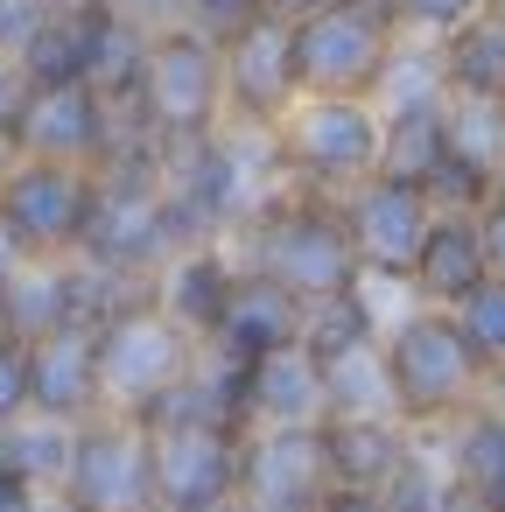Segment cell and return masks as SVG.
Masks as SVG:
<instances>
[{
	"instance_id": "6da1fadb",
	"label": "cell",
	"mask_w": 505,
	"mask_h": 512,
	"mask_svg": "<svg viewBox=\"0 0 505 512\" xmlns=\"http://www.w3.org/2000/svg\"><path fill=\"white\" fill-rule=\"evenodd\" d=\"M183 218L169 204V183H162V141L155 148H127L99 169V204H92V225H85V260L134 281V288H155V274L183 253Z\"/></svg>"
},
{
	"instance_id": "7a4b0ae2",
	"label": "cell",
	"mask_w": 505,
	"mask_h": 512,
	"mask_svg": "<svg viewBox=\"0 0 505 512\" xmlns=\"http://www.w3.org/2000/svg\"><path fill=\"white\" fill-rule=\"evenodd\" d=\"M239 260L288 281L302 302H323V295H344L365 281V260H358V239L344 225V197H323V190H288L274 197L239 239Z\"/></svg>"
},
{
	"instance_id": "3957f363",
	"label": "cell",
	"mask_w": 505,
	"mask_h": 512,
	"mask_svg": "<svg viewBox=\"0 0 505 512\" xmlns=\"http://www.w3.org/2000/svg\"><path fill=\"white\" fill-rule=\"evenodd\" d=\"M99 365H106V414L155 421L190 393L204 344L155 302V288H141L99 323Z\"/></svg>"
},
{
	"instance_id": "277c9868",
	"label": "cell",
	"mask_w": 505,
	"mask_h": 512,
	"mask_svg": "<svg viewBox=\"0 0 505 512\" xmlns=\"http://www.w3.org/2000/svg\"><path fill=\"white\" fill-rule=\"evenodd\" d=\"M386 372L407 428H449L456 414L491 400V365L463 337L456 309H435V302H414L386 330Z\"/></svg>"
},
{
	"instance_id": "5b68a950",
	"label": "cell",
	"mask_w": 505,
	"mask_h": 512,
	"mask_svg": "<svg viewBox=\"0 0 505 512\" xmlns=\"http://www.w3.org/2000/svg\"><path fill=\"white\" fill-rule=\"evenodd\" d=\"M92 204H99V169L85 162H36V155L0 162V246L22 267L78 260Z\"/></svg>"
},
{
	"instance_id": "8992f818",
	"label": "cell",
	"mask_w": 505,
	"mask_h": 512,
	"mask_svg": "<svg viewBox=\"0 0 505 512\" xmlns=\"http://www.w3.org/2000/svg\"><path fill=\"white\" fill-rule=\"evenodd\" d=\"M141 120L162 148L176 141H204L232 120V99H225V43L190 29V22H169L155 29V50H148V71H141Z\"/></svg>"
},
{
	"instance_id": "52a82bcc",
	"label": "cell",
	"mask_w": 505,
	"mask_h": 512,
	"mask_svg": "<svg viewBox=\"0 0 505 512\" xmlns=\"http://www.w3.org/2000/svg\"><path fill=\"white\" fill-rule=\"evenodd\" d=\"M281 155H288V176L302 190L344 197V190L379 176V162H386V113H379V99L302 92L295 113L281 120Z\"/></svg>"
},
{
	"instance_id": "ba28073f",
	"label": "cell",
	"mask_w": 505,
	"mask_h": 512,
	"mask_svg": "<svg viewBox=\"0 0 505 512\" xmlns=\"http://www.w3.org/2000/svg\"><path fill=\"white\" fill-rule=\"evenodd\" d=\"M148 449H155V505L162 512H232L239 505V477H246L239 421L169 407L162 421H148Z\"/></svg>"
},
{
	"instance_id": "9c48e42d",
	"label": "cell",
	"mask_w": 505,
	"mask_h": 512,
	"mask_svg": "<svg viewBox=\"0 0 505 512\" xmlns=\"http://www.w3.org/2000/svg\"><path fill=\"white\" fill-rule=\"evenodd\" d=\"M400 50V22L365 8V0H344V8H323L309 22H295V71L302 92H337V99H372L386 64Z\"/></svg>"
},
{
	"instance_id": "30bf717a",
	"label": "cell",
	"mask_w": 505,
	"mask_h": 512,
	"mask_svg": "<svg viewBox=\"0 0 505 512\" xmlns=\"http://www.w3.org/2000/svg\"><path fill=\"white\" fill-rule=\"evenodd\" d=\"M64 505L78 512H162L155 505V449L148 421L134 414H92L78 428V456L57 484Z\"/></svg>"
},
{
	"instance_id": "8fae6325",
	"label": "cell",
	"mask_w": 505,
	"mask_h": 512,
	"mask_svg": "<svg viewBox=\"0 0 505 512\" xmlns=\"http://www.w3.org/2000/svg\"><path fill=\"white\" fill-rule=\"evenodd\" d=\"M435 218H442V204H435L421 183H400V176H372V183L344 190V225H351V239H358L365 274L414 281V260H421Z\"/></svg>"
},
{
	"instance_id": "7c38bea8",
	"label": "cell",
	"mask_w": 505,
	"mask_h": 512,
	"mask_svg": "<svg viewBox=\"0 0 505 512\" xmlns=\"http://www.w3.org/2000/svg\"><path fill=\"white\" fill-rule=\"evenodd\" d=\"M337 491L323 421L309 428H253L246 435V477H239V512H316Z\"/></svg>"
},
{
	"instance_id": "4fadbf2b",
	"label": "cell",
	"mask_w": 505,
	"mask_h": 512,
	"mask_svg": "<svg viewBox=\"0 0 505 512\" xmlns=\"http://www.w3.org/2000/svg\"><path fill=\"white\" fill-rule=\"evenodd\" d=\"M225 99H232V120H246V127H281L295 113V99H302L295 22L253 15L246 29L225 36Z\"/></svg>"
},
{
	"instance_id": "5bb4252c",
	"label": "cell",
	"mask_w": 505,
	"mask_h": 512,
	"mask_svg": "<svg viewBox=\"0 0 505 512\" xmlns=\"http://www.w3.org/2000/svg\"><path fill=\"white\" fill-rule=\"evenodd\" d=\"M239 421H246V435L253 428H309V421H330L323 358H309L302 344L267 351V358H246L239 365Z\"/></svg>"
},
{
	"instance_id": "9a60e30c",
	"label": "cell",
	"mask_w": 505,
	"mask_h": 512,
	"mask_svg": "<svg viewBox=\"0 0 505 512\" xmlns=\"http://www.w3.org/2000/svg\"><path fill=\"white\" fill-rule=\"evenodd\" d=\"M36 344V414L50 421H92L106 414V365H99V323H57Z\"/></svg>"
},
{
	"instance_id": "2e32d148",
	"label": "cell",
	"mask_w": 505,
	"mask_h": 512,
	"mask_svg": "<svg viewBox=\"0 0 505 512\" xmlns=\"http://www.w3.org/2000/svg\"><path fill=\"white\" fill-rule=\"evenodd\" d=\"M302 316H309V302L288 281H274V274L239 260V281H232V302H225V323H218L211 351H225V358L288 351V344H302Z\"/></svg>"
},
{
	"instance_id": "e0dca14e",
	"label": "cell",
	"mask_w": 505,
	"mask_h": 512,
	"mask_svg": "<svg viewBox=\"0 0 505 512\" xmlns=\"http://www.w3.org/2000/svg\"><path fill=\"white\" fill-rule=\"evenodd\" d=\"M232 281H239V246H232V239L183 246V253L155 274V302H162V309H169L197 344H211V337H218V323H225Z\"/></svg>"
},
{
	"instance_id": "ac0fdd59",
	"label": "cell",
	"mask_w": 505,
	"mask_h": 512,
	"mask_svg": "<svg viewBox=\"0 0 505 512\" xmlns=\"http://www.w3.org/2000/svg\"><path fill=\"white\" fill-rule=\"evenodd\" d=\"M323 449H330V477L351 491H386L407 456H414V428L400 414H330L323 421Z\"/></svg>"
},
{
	"instance_id": "d6986e66",
	"label": "cell",
	"mask_w": 505,
	"mask_h": 512,
	"mask_svg": "<svg viewBox=\"0 0 505 512\" xmlns=\"http://www.w3.org/2000/svg\"><path fill=\"white\" fill-rule=\"evenodd\" d=\"M477 512H505V400H477L449 428H428Z\"/></svg>"
},
{
	"instance_id": "ffe728a7",
	"label": "cell",
	"mask_w": 505,
	"mask_h": 512,
	"mask_svg": "<svg viewBox=\"0 0 505 512\" xmlns=\"http://www.w3.org/2000/svg\"><path fill=\"white\" fill-rule=\"evenodd\" d=\"M484 281H491V253H484L477 211H442L428 246H421V260H414V295L435 302V309H456Z\"/></svg>"
},
{
	"instance_id": "44dd1931",
	"label": "cell",
	"mask_w": 505,
	"mask_h": 512,
	"mask_svg": "<svg viewBox=\"0 0 505 512\" xmlns=\"http://www.w3.org/2000/svg\"><path fill=\"white\" fill-rule=\"evenodd\" d=\"M386 309H379V295L358 281V288H344V295H323V302H309V316H302V351L309 358H351V351H365V344H386Z\"/></svg>"
},
{
	"instance_id": "7402d4cb",
	"label": "cell",
	"mask_w": 505,
	"mask_h": 512,
	"mask_svg": "<svg viewBox=\"0 0 505 512\" xmlns=\"http://www.w3.org/2000/svg\"><path fill=\"white\" fill-rule=\"evenodd\" d=\"M379 113H435L449 106V64H442V43L435 36H400L386 78H379Z\"/></svg>"
},
{
	"instance_id": "603a6c76",
	"label": "cell",
	"mask_w": 505,
	"mask_h": 512,
	"mask_svg": "<svg viewBox=\"0 0 505 512\" xmlns=\"http://www.w3.org/2000/svg\"><path fill=\"white\" fill-rule=\"evenodd\" d=\"M442 127H449V155H456V162H470V169L491 176V183H505V99L449 92Z\"/></svg>"
},
{
	"instance_id": "cb8c5ba5",
	"label": "cell",
	"mask_w": 505,
	"mask_h": 512,
	"mask_svg": "<svg viewBox=\"0 0 505 512\" xmlns=\"http://www.w3.org/2000/svg\"><path fill=\"white\" fill-rule=\"evenodd\" d=\"M442 64H449V92H477V99H505V22L477 15L456 36H442Z\"/></svg>"
},
{
	"instance_id": "d4e9b609",
	"label": "cell",
	"mask_w": 505,
	"mask_h": 512,
	"mask_svg": "<svg viewBox=\"0 0 505 512\" xmlns=\"http://www.w3.org/2000/svg\"><path fill=\"white\" fill-rule=\"evenodd\" d=\"M442 155H449L442 106L435 113H386V162H379V176H400V183L428 190V176L442 169Z\"/></svg>"
},
{
	"instance_id": "484cf974",
	"label": "cell",
	"mask_w": 505,
	"mask_h": 512,
	"mask_svg": "<svg viewBox=\"0 0 505 512\" xmlns=\"http://www.w3.org/2000/svg\"><path fill=\"white\" fill-rule=\"evenodd\" d=\"M323 379H330V414H400L393 372H386V344H365L351 358H330Z\"/></svg>"
},
{
	"instance_id": "4316f807",
	"label": "cell",
	"mask_w": 505,
	"mask_h": 512,
	"mask_svg": "<svg viewBox=\"0 0 505 512\" xmlns=\"http://www.w3.org/2000/svg\"><path fill=\"white\" fill-rule=\"evenodd\" d=\"M78 428L85 421H50V414H29L22 421V470L36 477V484H64V470H71V456H78Z\"/></svg>"
},
{
	"instance_id": "83f0119b",
	"label": "cell",
	"mask_w": 505,
	"mask_h": 512,
	"mask_svg": "<svg viewBox=\"0 0 505 512\" xmlns=\"http://www.w3.org/2000/svg\"><path fill=\"white\" fill-rule=\"evenodd\" d=\"M456 323H463V337L477 344V358H484L491 379H498V365H505V274H491L484 288H470V295L456 302Z\"/></svg>"
},
{
	"instance_id": "f1b7e54d",
	"label": "cell",
	"mask_w": 505,
	"mask_h": 512,
	"mask_svg": "<svg viewBox=\"0 0 505 512\" xmlns=\"http://www.w3.org/2000/svg\"><path fill=\"white\" fill-rule=\"evenodd\" d=\"M29 414H36V344L0 337V421H29Z\"/></svg>"
},
{
	"instance_id": "f546056e",
	"label": "cell",
	"mask_w": 505,
	"mask_h": 512,
	"mask_svg": "<svg viewBox=\"0 0 505 512\" xmlns=\"http://www.w3.org/2000/svg\"><path fill=\"white\" fill-rule=\"evenodd\" d=\"M491 15V0H400V36H456L463 22Z\"/></svg>"
},
{
	"instance_id": "4dcf8cb0",
	"label": "cell",
	"mask_w": 505,
	"mask_h": 512,
	"mask_svg": "<svg viewBox=\"0 0 505 512\" xmlns=\"http://www.w3.org/2000/svg\"><path fill=\"white\" fill-rule=\"evenodd\" d=\"M253 15H267V0H183V22L190 29H204V36H232V29H246Z\"/></svg>"
},
{
	"instance_id": "1f68e13d",
	"label": "cell",
	"mask_w": 505,
	"mask_h": 512,
	"mask_svg": "<svg viewBox=\"0 0 505 512\" xmlns=\"http://www.w3.org/2000/svg\"><path fill=\"white\" fill-rule=\"evenodd\" d=\"M57 0H0V57H22V43L43 29V15Z\"/></svg>"
},
{
	"instance_id": "d6a6232c",
	"label": "cell",
	"mask_w": 505,
	"mask_h": 512,
	"mask_svg": "<svg viewBox=\"0 0 505 512\" xmlns=\"http://www.w3.org/2000/svg\"><path fill=\"white\" fill-rule=\"evenodd\" d=\"M50 484H36L29 470H0V512H50Z\"/></svg>"
},
{
	"instance_id": "836d02e7",
	"label": "cell",
	"mask_w": 505,
	"mask_h": 512,
	"mask_svg": "<svg viewBox=\"0 0 505 512\" xmlns=\"http://www.w3.org/2000/svg\"><path fill=\"white\" fill-rule=\"evenodd\" d=\"M22 99H29V71H22V57H0V148H8V134H15Z\"/></svg>"
},
{
	"instance_id": "e575fe53",
	"label": "cell",
	"mask_w": 505,
	"mask_h": 512,
	"mask_svg": "<svg viewBox=\"0 0 505 512\" xmlns=\"http://www.w3.org/2000/svg\"><path fill=\"white\" fill-rule=\"evenodd\" d=\"M477 232H484V253H491V274H505V183L491 190V204L477 211Z\"/></svg>"
},
{
	"instance_id": "d590c367",
	"label": "cell",
	"mask_w": 505,
	"mask_h": 512,
	"mask_svg": "<svg viewBox=\"0 0 505 512\" xmlns=\"http://www.w3.org/2000/svg\"><path fill=\"white\" fill-rule=\"evenodd\" d=\"M316 512H386V498H379V491H351V484H337Z\"/></svg>"
},
{
	"instance_id": "8d00e7d4",
	"label": "cell",
	"mask_w": 505,
	"mask_h": 512,
	"mask_svg": "<svg viewBox=\"0 0 505 512\" xmlns=\"http://www.w3.org/2000/svg\"><path fill=\"white\" fill-rule=\"evenodd\" d=\"M323 8H344V0H267V15H281V22H309Z\"/></svg>"
},
{
	"instance_id": "74e56055",
	"label": "cell",
	"mask_w": 505,
	"mask_h": 512,
	"mask_svg": "<svg viewBox=\"0 0 505 512\" xmlns=\"http://www.w3.org/2000/svg\"><path fill=\"white\" fill-rule=\"evenodd\" d=\"M0 470H22V421H0Z\"/></svg>"
},
{
	"instance_id": "f35d334b",
	"label": "cell",
	"mask_w": 505,
	"mask_h": 512,
	"mask_svg": "<svg viewBox=\"0 0 505 512\" xmlns=\"http://www.w3.org/2000/svg\"><path fill=\"white\" fill-rule=\"evenodd\" d=\"M491 400H505V365H498V379H491Z\"/></svg>"
},
{
	"instance_id": "ab89813d",
	"label": "cell",
	"mask_w": 505,
	"mask_h": 512,
	"mask_svg": "<svg viewBox=\"0 0 505 512\" xmlns=\"http://www.w3.org/2000/svg\"><path fill=\"white\" fill-rule=\"evenodd\" d=\"M50 512H78V505H64V498H50Z\"/></svg>"
},
{
	"instance_id": "60d3db41",
	"label": "cell",
	"mask_w": 505,
	"mask_h": 512,
	"mask_svg": "<svg viewBox=\"0 0 505 512\" xmlns=\"http://www.w3.org/2000/svg\"><path fill=\"white\" fill-rule=\"evenodd\" d=\"M491 15H498V22H505V0H491Z\"/></svg>"
},
{
	"instance_id": "b9f144b4",
	"label": "cell",
	"mask_w": 505,
	"mask_h": 512,
	"mask_svg": "<svg viewBox=\"0 0 505 512\" xmlns=\"http://www.w3.org/2000/svg\"><path fill=\"white\" fill-rule=\"evenodd\" d=\"M232 512H239V505H232Z\"/></svg>"
}]
</instances>
